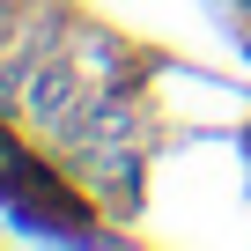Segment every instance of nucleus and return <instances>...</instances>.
Here are the masks:
<instances>
[{
	"mask_svg": "<svg viewBox=\"0 0 251 251\" xmlns=\"http://www.w3.org/2000/svg\"><path fill=\"white\" fill-rule=\"evenodd\" d=\"M74 103H81V89H74V74H67V67L30 74V111H37L45 126H74Z\"/></svg>",
	"mask_w": 251,
	"mask_h": 251,
	"instance_id": "1",
	"label": "nucleus"
}]
</instances>
